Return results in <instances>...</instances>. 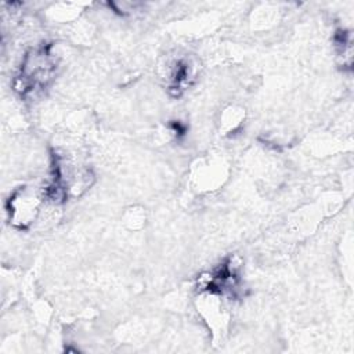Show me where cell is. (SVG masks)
<instances>
[{
  "instance_id": "7a4b0ae2",
  "label": "cell",
  "mask_w": 354,
  "mask_h": 354,
  "mask_svg": "<svg viewBox=\"0 0 354 354\" xmlns=\"http://www.w3.org/2000/svg\"><path fill=\"white\" fill-rule=\"evenodd\" d=\"M40 196L32 187H19L7 202L10 221L18 228H28L36 218Z\"/></svg>"
},
{
  "instance_id": "6da1fadb",
  "label": "cell",
  "mask_w": 354,
  "mask_h": 354,
  "mask_svg": "<svg viewBox=\"0 0 354 354\" xmlns=\"http://www.w3.org/2000/svg\"><path fill=\"white\" fill-rule=\"evenodd\" d=\"M55 58L50 51V46H40L30 50L21 65L15 77V90L21 95H28L44 88L53 79L55 72Z\"/></svg>"
},
{
  "instance_id": "3957f363",
  "label": "cell",
  "mask_w": 354,
  "mask_h": 354,
  "mask_svg": "<svg viewBox=\"0 0 354 354\" xmlns=\"http://www.w3.org/2000/svg\"><path fill=\"white\" fill-rule=\"evenodd\" d=\"M195 79V69L192 64L183 58L177 59L170 69L167 82H169V90L173 93V95H180L185 88H188Z\"/></svg>"
}]
</instances>
